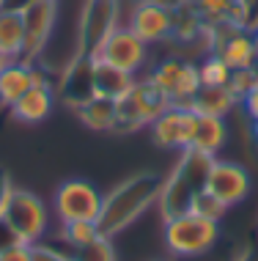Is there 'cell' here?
<instances>
[{
	"label": "cell",
	"mask_w": 258,
	"mask_h": 261,
	"mask_svg": "<svg viewBox=\"0 0 258 261\" xmlns=\"http://www.w3.org/2000/svg\"><path fill=\"white\" fill-rule=\"evenodd\" d=\"M228 88H231L234 94L239 96V102H242V96H245L247 91L255 88V66H250V69H234L231 80H228Z\"/></svg>",
	"instance_id": "28"
},
{
	"label": "cell",
	"mask_w": 258,
	"mask_h": 261,
	"mask_svg": "<svg viewBox=\"0 0 258 261\" xmlns=\"http://www.w3.org/2000/svg\"><path fill=\"white\" fill-rule=\"evenodd\" d=\"M72 258L74 261H118L116 248H113V237H107V234L94 237L91 242L74 248Z\"/></svg>",
	"instance_id": "24"
},
{
	"label": "cell",
	"mask_w": 258,
	"mask_h": 261,
	"mask_svg": "<svg viewBox=\"0 0 258 261\" xmlns=\"http://www.w3.org/2000/svg\"><path fill=\"white\" fill-rule=\"evenodd\" d=\"M61 94L69 108L77 110L80 105H85L88 99H94V58H77L72 66L61 74Z\"/></svg>",
	"instance_id": "13"
},
{
	"label": "cell",
	"mask_w": 258,
	"mask_h": 261,
	"mask_svg": "<svg viewBox=\"0 0 258 261\" xmlns=\"http://www.w3.org/2000/svg\"><path fill=\"white\" fill-rule=\"evenodd\" d=\"M234 69L220 58V53H209L204 61L198 63V74H200V86H228Z\"/></svg>",
	"instance_id": "23"
},
{
	"label": "cell",
	"mask_w": 258,
	"mask_h": 261,
	"mask_svg": "<svg viewBox=\"0 0 258 261\" xmlns=\"http://www.w3.org/2000/svg\"><path fill=\"white\" fill-rule=\"evenodd\" d=\"M31 258H33L31 245H22V242H17V245H11V248L0 250V261H31Z\"/></svg>",
	"instance_id": "30"
},
{
	"label": "cell",
	"mask_w": 258,
	"mask_h": 261,
	"mask_svg": "<svg viewBox=\"0 0 258 261\" xmlns=\"http://www.w3.org/2000/svg\"><path fill=\"white\" fill-rule=\"evenodd\" d=\"M55 11H58V3H55V0H31V3L22 9V19H25V53H22V61L36 63V58L41 55L47 39H50V33H52Z\"/></svg>",
	"instance_id": "11"
},
{
	"label": "cell",
	"mask_w": 258,
	"mask_h": 261,
	"mask_svg": "<svg viewBox=\"0 0 258 261\" xmlns=\"http://www.w3.org/2000/svg\"><path fill=\"white\" fill-rule=\"evenodd\" d=\"M31 253H33V258L31 261H74L72 256H64L61 250H55L50 248V245H31Z\"/></svg>",
	"instance_id": "29"
},
{
	"label": "cell",
	"mask_w": 258,
	"mask_h": 261,
	"mask_svg": "<svg viewBox=\"0 0 258 261\" xmlns=\"http://www.w3.org/2000/svg\"><path fill=\"white\" fill-rule=\"evenodd\" d=\"M212 162H214V154H206L198 149L181 151L176 168L170 171L168 179H162V190H159V198H157L162 220H170V217L192 209L195 195L200 190H206V176Z\"/></svg>",
	"instance_id": "2"
},
{
	"label": "cell",
	"mask_w": 258,
	"mask_h": 261,
	"mask_svg": "<svg viewBox=\"0 0 258 261\" xmlns=\"http://www.w3.org/2000/svg\"><path fill=\"white\" fill-rule=\"evenodd\" d=\"M52 105H55V96H52L50 83H47V86H31L9 110H11V116L17 118V121L39 124L52 113Z\"/></svg>",
	"instance_id": "16"
},
{
	"label": "cell",
	"mask_w": 258,
	"mask_h": 261,
	"mask_svg": "<svg viewBox=\"0 0 258 261\" xmlns=\"http://www.w3.org/2000/svg\"><path fill=\"white\" fill-rule=\"evenodd\" d=\"M33 69L36 66L22 61V58L0 63V105H3V108H11V105L33 86Z\"/></svg>",
	"instance_id": "15"
},
{
	"label": "cell",
	"mask_w": 258,
	"mask_h": 261,
	"mask_svg": "<svg viewBox=\"0 0 258 261\" xmlns=\"http://www.w3.org/2000/svg\"><path fill=\"white\" fill-rule=\"evenodd\" d=\"M255 88H258V66H255Z\"/></svg>",
	"instance_id": "36"
},
{
	"label": "cell",
	"mask_w": 258,
	"mask_h": 261,
	"mask_svg": "<svg viewBox=\"0 0 258 261\" xmlns=\"http://www.w3.org/2000/svg\"><path fill=\"white\" fill-rule=\"evenodd\" d=\"M228 140V126L225 118L220 116H200L198 113V124H195V138L190 149L206 151V154H217Z\"/></svg>",
	"instance_id": "20"
},
{
	"label": "cell",
	"mask_w": 258,
	"mask_h": 261,
	"mask_svg": "<svg viewBox=\"0 0 258 261\" xmlns=\"http://www.w3.org/2000/svg\"><path fill=\"white\" fill-rule=\"evenodd\" d=\"M19 239L14 237V231L9 228V225H6V220L3 217H0V250H6V248H11V245H17ZM25 245V242H22Z\"/></svg>",
	"instance_id": "33"
},
{
	"label": "cell",
	"mask_w": 258,
	"mask_h": 261,
	"mask_svg": "<svg viewBox=\"0 0 258 261\" xmlns=\"http://www.w3.org/2000/svg\"><path fill=\"white\" fill-rule=\"evenodd\" d=\"M3 220L14 231V237L25 245L41 242V237L47 234V223H50V212H47L44 201L36 193L22 187H11L9 201L3 209Z\"/></svg>",
	"instance_id": "4"
},
{
	"label": "cell",
	"mask_w": 258,
	"mask_h": 261,
	"mask_svg": "<svg viewBox=\"0 0 258 261\" xmlns=\"http://www.w3.org/2000/svg\"><path fill=\"white\" fill-rule=\"evenodd\" d=\"M242 105H245L247 116L253 118V121H258V88H253V91H247V94L242 96Z\"/></svg>",
	"instance_id": "32"
},
{
	"label": "cell",
	"mask_w": 258,
	"mask_h": 261,
	"mask_svg": "<svg viewBox=\"0 0 258 261\" xmlns=\"http://www.w3.org/2000/svg\"><path fill=\"white\" fill-rule=\"evenodd\" d=\"M195 124H198V113L184 105H170L151 121V140L159 149H190L195 138Z\"/></svg>",
	"instance_id": "8"
},
{
	"label": "cell",
	"mask_w": 258,
	"mask_h": 261,
	"mask_svg": "<svg viewBox=\"0 0 258 261\" xmlns=\"http://www.w3.org/2000/svg\"><path fill=\"white\" fill-rule=\"evenodd\" d=\"M214 53H220V58L231 69H250L255 66V44L253 33L245 28H228V33L222 39L214 41Z\"/></svg>",
	"instance_id": "14"
},
{
	"label": "cell",
	"mask_w": 258,
	"mask_h": 261,
	"mask_svg": "<svg viewBox=\"0 0 258 261\" xmlns=\"http://www.w3.org/2000/svg\"><path fill=\"white\" fill-rule=\"evenodd\" d=\"M206 190L217 201L225 203V206H234V203H242L247 198L250 173L239 162H228V160L214 157L212 168H209V176H206Z\"/></svg>",
	"instance_id": "10"
},
{
	"label": "cell",
	"mask_w": 258,
	"mask_h": 261,
	"mask_svg": "<svg viewBox=\"0 0 258 261\" xmlns=\"http://www.w3.org/2000/svg\"><path fill=\"white\" fill-rule=\"evenodd\" d=\"M231 3L234 0H192V9L198 14H204V17H209V19H217V22L225 25Z\"/></svg>",
	"instance_id": "27"
},
{
	"label": "cell",
	"mask_w": 258,
	"mask_h": 261,
	"mask_svg": "<svg viewBox=\"0 0 258 261\" xmlns=\"http://www.w3.org/2000/svg\"><path fill=\"white\" fill-rule=\"evenodd\" d=\"M55 212L61 223L74 220H99L102 193L85 179H69L55 190Z\"/></svg>",
	"instance_id": "6"
},
{
	"label": "cell",
	"mask_w": 258,
	"mask_h": 261,
	"mask_svg": "<svg viewBox=\"0 0 258 261\" xmlns=\"http://www.w3.org/2000/svg\"><path fill=\"white\" fill-rule=\"evenodd\" d=\"M132 86H135V74L124 72V69H118L107 61L94 58V91H96V96L116 102L127 91H132Z\"/></svg>",
	"instance_id": "17"
},
{
	"label": "cell",
	"mask_w": 258,
	"mask_h": 261,
	"mask_svg": "<svg viewBox=\"0 0 258 261\" xmlns=\"http://www.w3.org/2000/svg\"><path fill=\"white\" fill-rule=\"evenodd\" d=\"M225 203L217 201L209 190H200L198 195H195V201H192V209L190 212H198V215H204V217H212V220H217L220 223V217L225 215Z\"/></svg>",
	"instance_id": "26"
},
{
	"label": "cell",
	"mask_w": 258,
	"mask_h": 261,
	"mask_svg": "<svg viewBox=\"0 0 258 261\" xmlns=\"http://www.w3.org/2000/svg\"><path fill=\"white\" fill-rule=\"evenodd\" d=\"M149 77H151V83L170 99V105H184V108H190L195 94L200 91L198 63H192V61L165 58Z\"/></svg>",
	"instance_id": "5"
},
{
	"label": "cell",
	"mask_w": 258,
	"mask_h": 261,
	"mask_svg": "<svg viewBox=\"0 0 258 261\" xmlns=\"http://www.w3.org/2000/svg\"><path fill=\"white\" fill-rule=\"evenodd\" d=\"M253 44H255V66H258V31L253 33Z\"/></svg>",
	"instance_id": "35"
},
{
	"label": "cell",
	"mask_w": 258,
	"mask_h": 261,
	"mask_svg": "<svg viewBox=\"0 0 258 261\" xmlns=\"http://www.w3.org/2000/svg\"><path fill=\"white\" fill-rule=\"evenodd\" d=\"M217 239H220L217 220L204 217L198 212H184V215L165 220V245L179 258L204 256L217 245Z\"/></svg>",
	"instance_id": "3"
},
{
	"label": "cell",
	"mask_w": 258,
	"mask_h": 261,
	"mask_svg": "<svg viewBox=\"0 0 258 261\" xmlns=\"http://www.w3.org/2000/svg\"><path fill=\"white\" fill-rule=\"evenodd\" d=\"M239 261H258V250H245Z\"/></svg>",
	"instance_id": "34"
},
{
	"label": "cell",
	"mask_w": 258,
	"mask_h": 261,
	"mask_svg": "<svg viewBox=\"0 0 258 261\" xmlns=\"http://www.w3.org/2000/svg\"><path fill=\"white\" fill-rule=\"evenodd\" d=\"M96 61H107L113 66L124 69L129 74H137L149 61V44L132 31L129 25H118L107 39L102 41V47L94 55Z\"/></svg>",
	"instance_id": "7"
},
{
	"label": "cell",
	"mask_w": 258,
	"mask_h": 261,
	"mask_svg": "<svg viewBox=\"0 0 258 261\" xmlns=\"http://www.w3.org/2000/svg\"><path fill=\"white\" fill-rule=\"evenodd\" d=\"M159 190H162V176L154 171H143L124 179L107 195H102V212H99V220H96L99 231L107 237L121 234L151 203H157Z\"/></svg>",
	"instance_id": "1"
},
{
	"label": "cell",
	"mask_w": 258,
	"mask_h": 261,
	"mask_svg": "<svg viewBox=\"0 0 258 261\" xmlns=\"http://www.w3.org/2000/svg\"><path fill=\"white\" fill-rule=\"evenodd\" d=\"M74 113L91 132H116V102L94 96L85 105H80Z\"/></svg>",
	"instance_id": "21"
},
{
	"label": "cell",
	"mask_w": 258,
	"mask_h": 261,
	"mask_svg": "<svg viewBox=\"0 0 258 261\" xmlns=\"http://www.w3.org/2000/svg\"><path fill=\"white\" fill-rule=\"evenodd\" d=\"M121 25L118 17V0H88L85 11H82V55L94 58L102 41Z\"/></svg>",
	"instance_id": "9"
},
{
	"label": "cell",
	"mask_w": 258,
	"mask_h": 261,
	"mask_svg": "<svg viewBox=\"0 0 258 261\" xmlns=\"http://www.w3.org/2000/svg\"><path fill=\"white\" fill-rule=\"evenodd\" d=\"M132 94H135L137 105H140V110H143V116H146V124H151L165 108H170V99L154 86V83H151V77L135 80V86H132Z\"/></svg>",
	"instance_id": "22"
},
{
	"label": "cell",
	"mask_w": 258,
	"mask_h": 261,
	"mask_svg": "<svg viewBox=\"0 0 258 261\" xmlns=\"http://www.w3.org/2000/svg\"><path fill=\"white\" fill-rule=\"evenodd\" d=\"M99 225L96 220H74V223H64V228H61V237L66 239V245H72V248H80V245L91 242L94 237H99Z\"/></svg>",
	"instance_id": "25"
},
{
	"label": "cell",
	"mask_w": 258,
	"mask_h": 261,
	"mask_svg": "<svg viewBox=\"0 0 258 261\" xmlns=\"http://www.w3.org/2000/svg\"><path fill=\"white\" fill-rule=\"evenodd\" d=\"M236 105H239V96L234 94L228 86H200V91L195 94V99L190 108L200 116H220L225 118Z\"/></svg>",
	"instance_id": "19"
},
{
	"label": "cell",
	"mask_w": 258,
	"mask_h": 261,
	"mask_svg": "<svg viewBox=\"0 0 258 261\" xmlns=\"http://www.w3.org/2000/svg\"><path fill=\"white\" fill-rule=\"evenodd\" d=\"M25 53V19L17 9H0V58L14 61Z\"/></svg>",
	"instance_id": "18"
},
{
	"label": "cell",
	"mask_w": 258,
	"mask_h": 261,
	"mask_svg": "<svg viewBox=\"0 0 258 261\" xmlns=\"http://www.w3.org/2000/svg\"><path fill=\"white\" fill-rule=\"evenodd\" d=\"M127 25L146 44H159L173 36V11L159 0H137Z\"/></svg>",
	"instance_id": "12"
},
{
	"label": "cell",
	"mask_w": 258,
	"mask_h": 261,
	"mask_svg": "<svg viewBox=\"0 0 258 261\" xmlns=\"http://www.w3.org/2000/svg\"><path fill=\"white\" fill-rule=\"evenodd\" d=\"M14 181L6 168H0V217H3V209H6V201H9V193H11Z\"/></svg>",
	"instance_id": "31"
}]
</instances>
